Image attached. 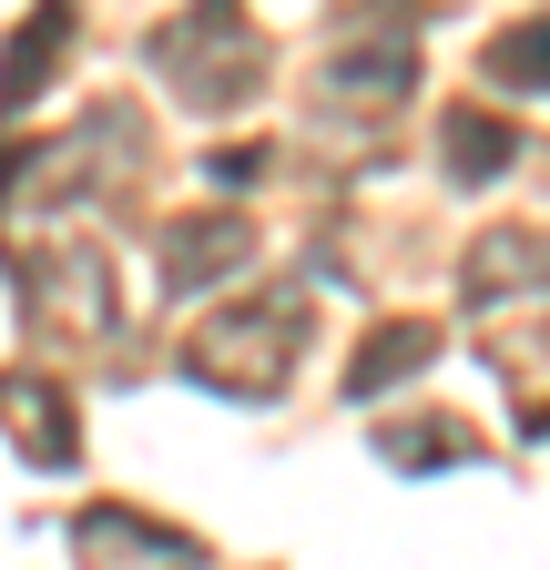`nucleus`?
I'll list each match as a JSON object with an SVG mask.
<instances>
[{
  "instance_id": "nucleus-1",
  "label": "nucleus",
  "mask_w": 550,
  "mask_h": 570,
  "mask_svg": "<svg viewBox=\"0 0 550 570\" xmlns=\"http://www.w3.org/2000/svg\"><path fill=\"white\" fill-rule=\"evenodd\" d=\"M286 356H296L286 306H235V316H215L194 336V377L235 387V397H275V387H286Z\"/></svg>"
},
{
  "instance_id": "nucleus-2",
  "label": "nucleus",
  "mask_w": 550,
  "mask_h": 570,
  "mask_svg": "<svg viewBox=\"0 0 550 570\" xmlns=\"http://www.w3.org/2000/svg\"><path fill=\"white\" fill-rule=\"evenodd\" d=\"M479 71H490V82L500 92H550V11H530V21H510L500 41H490V61H479Z\"/></svg>"
},
{
  "instance_id": "nucleus-3",
  "label": "nucleus",
  "mask_w": 550,
  "mask_h": 570,
  "mask_svg": "<svg viewBox=\"0 0 550 570\" xmlns=\"http://www.w3.org/2000/svg\"><path fill=\"white\" fill-rule=\"evenodd\" d=\"M41 407H51L41 377H11V387H0V417H11V428H21V449L51 469V459H72V417H41Z\"/></svg>"
},
{
  "instance_id": "nucleus-4",
  "label": "nucleus",
  "mask_w": 550,
  "mask_h": 570,
  "mask_svg": "<svg viewBox=\"0 0 550 570\" xmlns=\"http://www.w3.org/2000/svg\"><path fill=\"white\" fill-rule=\"evenodd\" d=\"M449 154H459L469 184H490V174H510L520 142H510V122H490V112H459V122H449Z\"/></svg>"
},
{
  "instance_id": "nucleus-5",
  "label": "nucleus",
  "mask_w": 550,
  "mask_h": 570,
  "mask_svg": "<svg viewBox=\"0 0 550 570\" xmlns=\"http://www.w3.org/2000/svg\"><path fill=\"white\" fill-rule=\"evenodd\" d=\"M245 245H255L245 225H184V235H174V265H164V275H174V285H194L204 265H245Z\"/></svg>"
},
{
  "instance_id": "nucleus-6",
  "label": "nucleus",
  "mask_w": 550,
  "mask_h": 570,
  "mask_svg": "<svg viewBox=\"0 0 550 570\" xmlns=\"http://www.w3.org/2000/svg\"><path fill=\"white\" fill-rule=\"evenodd\" d=\"M429 356H439V336H429V326L367 336V356H357V397H377V377H407V367H429Z\"/></svg>"
}]
</instances>
